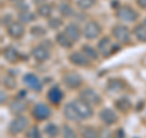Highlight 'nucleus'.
Listing matches in <instances>:
<instances>
[{
    "label": "nucleus",
    "mask_w": 146,
    "mask_h": 138,
    "mask_svg": "<svg viewBox=\"0 0 146 138\" xmlns=\"http://www.w3.org/2000/svg\"><path fill=\"white\" fill-rule=\"evenodd\" d=\"M54 12V6L49 3H45L43 5L36 7V15L43 17V18H49Z\"/></svg>",
    "instance_id": "obj_24"
},
{
    "label": "nucleus",
    "mask_w": 146,
    "mask_h": 138,
    "mask_svg": "<svg viewBox=\"0 0 146 138\" xmlns=\"http://www.w3.org/2000/svg\"><path fill=\"white\" fill-rule=\"evenodd\" d=\"M10 3H12V4H21V3H23L25 0H9Z\"/></svg>",
    "instance_id": "obj_41"
},
{
    "label": "nucleus",
    "mask_w": 146,
    "mask_h": 138,
    "mask_svg": "<svg viewBox=\"0 0 146 138\" xmlns=\"http://www.w3.org/2000/svg\"><path fill=\"white\" fill-rule=\"evenodd\" d=\"M62 83L70 89H78L83 86V78L78 72L70 71L62 76Z\"/></svg>",
    "instance_id": "obj_8"
},
{
    "label": "nucleus",
    "mask_w": 146,
    "mask_h": 138,
    "mask_svg": "<svg viewBox=\"0 0 146 138\" xmlns=\"http://www.w3.org/2000/svg\"><path fill=\"white\" fill-rule=\"evenodd\" d=\"M61 136H62V138H78L77 132L73 130L70 125H67V123H65V125L62 126Z\"/></svg>",
    "instance_id": "obj_30"
},
{
    "label": "nucleus",
    "mask_w": 146,
    "mask_h": 138,
    "mask_svg": "<svg viewBox=\"0 0 146 138\" xmlns=\"http://www.w3.org/2000/svg\"><path fill=\"white\" fill-rule=\"evenodd\" d=\"M63 32L67 34V37L70 38L71 40H73V42H78V40L82 38V36H83V29L80 28V27L78 25L73 23V22H71V23H68L65 26V29H63Z\"/></svg>",
    "instance_id": "obj_16"
},
{
    "label": "nucleus",
    "mask_w": 146,
    "mask_h": 138,
    "mask_svg": "<svg viewBox=\"0 0 146 138\" xmlns=\"http://www.w3.org/2000/svg\"><path fill=\"white\" fill-rule=\"evenodd\" d=\"M68 61L72 65L78 66V67H89L91 65V60L82 50L80 52H72L68 55Z\"/></svg>",
    "instance_id": "obj_11"
},
{
    "label": "nucleus",
    "mask_w": 146,
    "mask_h": 138,
    "mask_svg": "<svg viewBox=\"0 0 146 138\" xmlns=\"http://www.w3.org/2000/svg\"><path fill=\"white\" fill-rule=\"evenodd\" d=\"M31 33L33 34L34 37H42V36L46 34V31H45L44 27L35 26V27H32V28H31Z\"/></svg>",
    "instance_id": "obj_35"
},
{
    "label": "nucleus",
    "mask_w": 146,
    "mask_h": 138,
    "mask_svg": "<svg viewBox=\"0 0 146 138\" xmlns=\"http://www.w3.org/2000/svg\"><path fill=\"white\" fill-rule=\"evenodd\" d=\"M79 98L90 104L91 107H99L102 103V98L99 94V92L91 88V87H85V88L82 89L79 92Z\"/></svg>",
    "instance_id": "obj_5"
},
{
    "label": "nucleus",
    "mask_w": 146,
    "mask_h": 138,
    "mask_svg": "<svg viewBox=\"0 0 146 138\" xmlns=\"http://www.w3.org/2000/svg\"><path fill=\"white\" fill-rule=\"evenodd\" d=\"M99 133H100V138H115L113 133L110 131L107 127H102L101 130L99 131Z\"/></svg>",
    "instance_id": "obj_37"
},
{
    "label": "nucleus",
    "mask_w": 146,
    "mask_h": 138,
    "mask_svg": "<svg viewBox=\"0 0 146 138\" xmlns=\"http://www.w3.org/2000/svg\"><path fill=\"white\" fill-rule=\"evenodd\" d=\"M18 21L23 22V23H31V22H33L36 20V15L31 11L29 9H22V10H20V12H18Z\"/></svg>",
    "instance_id": "obj_22"
},
{
    "label": "nucleus",
    "mask_w": 146,
    "mask_h": 138,
    "mask_svg": "<svg viewBox=\"0 0 146 138\" xmlns=\"http://www.w3.org/2000/svg\"><path fill=\"white\" fill-rule=\"evenodd\" d=\"M6 32H7V36L12 39H22L26 34V27L25 23L21 21H13L12 23L6 27Z\"/></svg>",
    "instance_id": "obj_10"
},
{
    "label": "nucleus",
    "mask_w": 146,
    "mask_h": 138,
    "mask_svg": "<svg viewBox=\"0 0 146 138\" xmlns=\"http://www.w3.org/2000/svg\"><path fill=\"white\" fill-rule=\"evenodd\" d=\"M58 12H60L63 17H70L74 13L73 7L67 3H61L60 5H58Z\"/></svg>",
    "instance_id": "obj_31"
},
{
    "label": "nucleus",
    "mask_w": 146,
    "mask_h": 138,
    "mask_svg": "<svg viewBox=\"0 0 146 138\" xmlns=\"http://www.w3.org/2000/svg\"><path fill=\"white\" fill-rule=\"evenodd\" d=\"M136 4H138V6L140 9H143V10H146V0H135Z\"/></svg>",
    "instance_id": "obj_39"
},
{
    "label": "nucleus",
    "mask_w": 146,
    "mask_h": 138,
    "mask_svg": "<svg viewBox=\"0 0 146 138\" xmlns=\"http://www.w3.org/2000/svg\"><path fill=\"white\" fill-rule=\"evenodd\" d=\"M0 95H1V98H0V104L5 105V103L7 102V94L5 93V90L1 89V90H0Z\"/></svg>",
    "instance_id": "obj_38"
},
{
    "label": "nucleus",
    "mask_w": 146,
    "mask_h": 138,
    "mask_svg": "<svg viewBox=\"0 0 146 138\" xmlns=\"http://www.w3.org/2000/svg\"><path fill=\"white\" fill-rule=\"evenodd\" d=\"M26 109H27V103L22 98L13 99L12 102L9 104V110H10V113L13 115V116L22 115V114L25 113Z\"/></svg>",
    "instance_id": "obj_19"
},
{
    "label": "nucleus",
    "mask_w": 146,
    "mask_h": 138,
    "mask_svg": "<svg viewBox=\"0 0 146 138\" xmlns=\"http://www.w3.org/2000/svg\"><path fill=\"white\" fill-rule=\"evenodd\" d=\"M48 26L51 29H60L61 27L63 26V21L61 20V18H58V17H51L48 21Z\"/></svg>",
    "instance_id": "obj_34"
},
{
    "label": "nucleus",
    "mask_w": 146,
    "mask_h": 138,
    "mask_svg": "<svg viewBox=\"0 0 146 138\" xmlns=\"http://www.w3.org/2000/svg\"><path fill=\"white\" fill-rule=\"evenodd\" d=\"M73 104H74V107L77 109V111H78L79 116L82 117V120H88V119L93 117L94 115V109L93 107H91L90 104H88L86 102H84L83 99H74L72 102Z\"/></svg>",
    "instance_id": "obj_9"
},
{
    "label": "nucleus",
    "mask_w": 146,
    "mask_h": 138,
    "mask_svg": "<svg viewBox=\"0 0 146 138\" xmlns=\"http://www.w3.org/2000/svg\"><path fill=\"white\" fill-rule=\"evenodd\" d=\"M98 0H77V6H78L80 10L83 11H86L89 10V9L94 7L96 5Z\"/></svg>",
    "instance_id": "obj_32"
},
{
    "label": "nucleus",
    "mask_w": 146,
    "mask_h": 138,
    "mask_svg": "<svg viewBox=\"0 0 146 138\" xmlns=\"http://www.w3.org/2000/svg\"><path fill=\"white\" fill-rule=\"evenodd\" d=\"M116 17L117 20L125 22V23H134L139 20V12L130 5L124 4L116 9Z\"/></svg>",
    "instance_id": "obj_1"
},
{
    "label": "nucleus",
    "mask_w": 146,
    "mask_h": 138,
    "mask_svg": "<svg viewBox=\"0 0 146 138\" xmlns=\"http://www.w3.org/2000/svg\"><path fill=\"white\" fill-rule=\"evenodd\" d=\"M82 52H83L91 61H96V60H99V58H100L99 50L95 49L94 47H91V45H89V44H83L82 45Z\"/></svg>",
    "instance_id": "obj_23"
},
{
    "label": "nucleus",
    "mask_w": 146,
    "mask_h": 138,
    "mask_svg": "<svg viewBox=\"0 0 146 138\" xmlns=\"http://www.w3.org/2000/svg\"><path fill=\"white\" fill-rule=\"evenodd\" d=\"M44 135L48 138H56L58 135H60V128H58L55 123H48L44 128Z\"/></svg>",
    "instance_id": "obj_28"
},
{
    "label": "nucleus",
    "mask_w": 146,
    "mask_h": 138,
    "mask_svg": "<svg viewBox=\"0 0 146 138\" xmlns=\"http://www.w3.org/2000/svg\"><path fill=\"white\" fill-rule=\"evenodd\" d=\"M115 107L119 110V111H122V113H128L131 109V103H130L129 99L124 96V98H119V99L116 100V102H115Z\"/></svg>",
    "instance_id": "obj_27"
},
{
    "label": "nucleus",
    "mask_w": 146,
    "mask_h": 138,
    "mask_svg": "<svg viewBox=\"0 0 146 138\" xmlns=\"http://www.w3.org/2000/svg\"><path fill=\"white\" fill-rule=\"evenodd\" d=\"M27 138H43V133L39 130L38 126H32L26 131Z\"/></svg>",
    "instance_id": "obj_33"
},
{
    "label": "nucleus",
    "mask_w": 146,
    "mask_h": 138,
    "mask_svg": "<svg viewBox=\"0 0 146 138\" xmlns=\"http://www.w3.org/2000/svg\"><path fill=\"white\" fill-rule=\"evenodd\" d=\"M112 37L119 45H129L131 43V33L127 26L118 23L112 27Z\"/></svg>",
    "instance_id": "obj_3"
},
{
    "label": "nucleus",
    "mask_w": 146,
    "mask_h": 138,
    "mask_svg": "<svg viewBox=\"0 0 146 138\" xmlns=\"http://www.w3.org/2000/svg\"><path fill=\"white\" fill-rule=\"evenodd\" d=\"M13 21L15 20H13V17L10 15V13H6V15H4L1 17V26L3 27H9Z\"/></svg>",
    "instance_id": "obj_36"
},
{
    "label": "nucleus",
    "mask_w": 146,
    "mask_h": 138,
    "mask_svg": "<svg viewBox=\"0 0 146 138\" xmlns=\"http://www.w3.org/2000/svg\"><path fill=\"white\" fill-rule=\"evenodd\" d=\"M29 128V120L25 115H17L10 121L7 126V132L11 136H17L26 132Z\"/></svg>",
    "instance_id": "obj_2"
},
{
    "label": "nucleus",
    "mask_w": 146,
    "mask_h": 138,
    "mask_svg": "<svg viewBox=\"0 0 146 138\" xmlns=\"http://www.w3.org/2000/svg\"><path fill=\"white\" fill-rule=\"evenodd\" d=\"M80 137L82 138H100V133L95 127L93 126H84L80 131Z\"/></svg>",
    "instance_id": "obj_26"
},
{
    "label": "nucleus",
    "mask_w": 146,
    "mask_h": 138,
    "mask_svg": "<svg viewBox=\"0 0 146 138\" xmlns=\"http://www.w3.org/2000/svg\"><path fill=\"white\" fill-rule=\"evenodd\" d=\"M101 32H102L101 25L95 20L88 21L83 27V37L88 40H93V39L99 38V37L101 36Z\"/></svg>",
    "instance_id": "obj_6"
},
{
    "label": "nucleus",
    "mask_w": 146,
    "mask_h": 138,
    "mask_svg": "<svg viewBox=\"0 0 146 138\" xmlns=\"http://www.w3.org/2000/svg\"><path fill=\"white\" fill-rule=\"evenodd\" d=\"M46 3V0H33V4L34 5H36V7L40 6V5H43V4Z\"/></svg>",
    "instance_id": "obj_40"
},
{
    "label": "nucleus",
    "mask_w": 146,
    "mask_h": 138,
    "mask_svg": "<svg viewBox=\"0 0 146 138\" xmlns=\"http://www.w3.org/2000/svg\"><path fill=\"white\" fill-rule=\"evenodd\" d=\"M1 83H3V86L5 87L6 89H9V90H12V89H15L16 87H17V81H16V78L13 77V76H11V75H5V76H3Z\"/></svg>",
    "instance_id": "obj_29"
},
{
    "label": "nucleus",
    "mask_w": 146,
    "mask_h": 138,
    "mask_svg": "<svg viewBox=\"0 0 146 138\" xmlns=\"http://www.w3.org/2000/svg\"><path fill=\"white\" fill-rule=\"evenodd\" d=\"M133 34L140 43H146V25H136L133 28Z\"/></svg>",
    "instance_id": "obj_25"
},
{
    "label": "nucleus",
    "mask_w": 146,
    "mask_h": 138,
    "mask_svg": "<svg viewBox=\"0 0 146 138\" xmlns=\"http://www.w3.org/2000/svg\"><path fill=\"white\" fill-rule=\"evenodd\" d=\"M96 49L99 50V53H100V55H101L102 58L107 59L110 56H112V55L115 54L116 52L119 50V45H117L116 43H113V40L110 38L108 36H105V37H102V38L99 40Z\"/></svg>",
    "instance_id": "obj_4"
},
{
    "label": "nucleus",
    "mask_w": 146,
    "mask_h": 138,
    "mask_svg": "<svg viewBox=\"0 0 146 138\" xmlns=\"http://www.w3.org/2000/svg\"><path fill=\"white\" fill-rule=\"evenodd\" d=\"M3 58L5 59V61H7L11 65H15L20 61L21 54L18 53V50L13 47H6L3 50Z\"/></svg>",
    "instance_id": "obj_18"
},
{
    "label": "nucleus",
    "mask_w": 146,
    "mask_h": 138,
    "mask_svg": "<svg viewBox=\"0 0 146 138\" xmlns=\"http://www.w3.org/2000/svg\"><path fill=\"white\" fill-rule=\"evenodd\" d=\"M31 55L36 62L42 64V62H45L49 60L50 56H51V52H50L45 45H36V47L32 49Z\"/></svg>",
    "instance_id": "obj_14"
},
{
    "label": "nucleus",
    "mask_w": 146,
    "mask_h": 138,
    "mask_svg": "<svg viewBox=\"0 0 146 138\" xmlns=\"http://www.w3.org/2000/svg\"><path fill=\"white\" fill-rule=\"evenodd\" d=\"M124 86L125 83L119 78H111L106 84V89L108 93H119L124 89Z\"/></svg>",
    "instance_id": "obj_20"
},
{
    "label": "nucleus",
    "mask_w": 146,
    "mask_h": 138,
    "mask_svg": "<svg viewBox=\"0 0 146 138\" xmlns=\"http://www.w3.org/2000/svg\"><path fill=\"white\" fill-rule=\"evenodd\" d=\"M99 119L105 126H113L118 122V115L111 108H104L100 110Z\"/></svg>",
    "instance_id": "obj_12"
},
{
    "label": "nucleus",
    "mask_w": 146,
    "mask_h": 138,
    "mask_svg": "<svg viewBox=\"0 0 146 138\" xmlns=\"http://www.w3.org/2000/svg\"><path fill=\"white\" fill-rule=\"evenodd\" d=\"M55 40H56V43L63 49H72L73 45H74V42L68 38L65 32H58L56 37H55Z\"/></svg>",
    "instance_id": "obj_21"
},
{
    "label": "nucleus",
    "mask_w": 146,
    "mask_h": 138,
    "mask_svg": "<svg viewBox=\"0 0 146 138\" xmlns=\"http://www.w3.org/2000/svg\"><path fill=\"white\" fill-rule=\"evenodd\" d=\"M46 98L51 104L58 105V104H61L63 98H65V93H63V90L58 86H52L51 88L48 90Z\"/></svg>",
    "instance_id": "obj_15"
},
{
    "label": "nucleus",
    "mask_w": 146,
    "mask_h": 138,
    "mask_svg": "<svg viewBox=\"0 0 146 138\" xmlns=\"http://www.w3.org/2000/svg\"><path fill=\"white\" fill-rule=\"evenodd\" d=\"M63 116L71 122H80L82 121V117L79 116V114H78V111H77L74 104H73L72 102L67 103L65 107H63Z\"/></svg>",
    "instance_id": "obj_17"
},
{
    "label": "nucleus",
    "mask_w": 146,
    "mask_h": 138,
    "mask_svg": "<svg viewBox=\"0 0 146 138\" xmlns=\"http://www.w3.org/2000/svg\"><path fill=\"white\" fill-rule=\"evenodd\" d=\"M22 81H23V83L28 87L29 89H32L33 92H36V93L42 92V89H43V83H42V81H40V78L32 72L26 73Z\"/></svg>",
    "instance_id": "obj_13"
},
{
    "label": "nucleus",
    "mask_w": 146,
    "mask_h": 138,
    "mask_svg": "<svg viewBox=\"0 0 146 138\" xmlns=\"http://www.w3.org/2000/svg\"><path fill=\"white\" fill-rule=\"evenodd\" d=\"M32 116L36 121H46L48 119L51 117V108L45 103H36L33 108H32Z\"/></svg>",
    "instance_id": "obj_7"
}]
</instances>
